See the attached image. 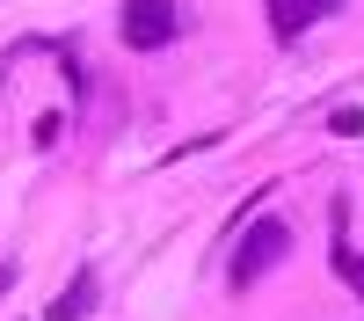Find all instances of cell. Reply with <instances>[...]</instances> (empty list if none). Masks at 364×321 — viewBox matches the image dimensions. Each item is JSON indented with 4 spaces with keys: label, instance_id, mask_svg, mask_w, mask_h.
I'll return each mask as SVG.
<instances>
[{
    "label": "cell",
    "instance_id": "6da1fadb",
    "mask_svg": "<svg viewBox=\"0 0 364 321\" xmlns=\"http://www.w3.org/2000/svg\"><path fill=\"white\" fill-rule=\"evenodd\" d=\"M284 248H291V226H284L277 212H262L248 233H240V256H233V285H255L262 270H277V263H284Z\"/></svg>",
    "mask_w": 364,
    "mask_h": 321
},
{
    "label": "cell",
    "instance_id": "5b68a950",
    "mask_svg": "<svg viewBox=\"0 0 364 321\" xmlns=\"http://www.w3.org/2000/svg\"><path fill=\"white\" fill-rule=\"evenodd\" d=\"M328 132H336V139H364V110H357V102H343L336 117H328Z\"/></svg>",
    "mask_w": 364,
    "mask_h": 321
},
{
    "label": "cell",
    "instance_id": "277c9868",
    "mask_svg": "<svg viewBox=\"0 0 364 321\" xmlns=\"http://www.w3.org/2000/svg\"><path fill=\"white\" fill-rule=\"evenodd\" d=\"M87 307H95V270H80V278H73L66 292H58V307H51L44 321H80Z\"/></svg>",
    "mask_w": 364,
    "mask_h": 321
},
{
    "label": "cell",
    "instance_id": "ba28073f",
    "mask_svg": "<svg viewBox=\"0 0 364 321\" xmlns=\"http://www.w3.org/2000/svg\"><path fill=\"white\" fill-rule=\"evenodd\" d=\"M8 285H15V263H0V292H8Z\"/></svg>",
    "mask_w": 364,
    "mask_h": 321
},
{
    "label": "cell",
    "instance_id": "7a4b0ae2",
    "mask_svg": "<svg viewBox=\"0 0 364 321\" xmlns=\"http://www.w3.org/2000/svg\"><path fill=\"white\" fill-rule=\"evenodd\" d=\"M175 29H182V0H124L117 37L132 51H161V44H175Z\"/></svg>",
    "mask_w": 364,
    "mask_h": 321
},
{
    "label": "cell",
    "instance_id": "3957f363",
    "mask_svg": "<svg viewBox=\"0 0 364 321\" xmlns=\"http://www.w3.org/2000/svg\"><path fill=\"white\" fill-rule=\"evenodd\" d=\"M336 8H343V0H262V15H269V29H277V44H299L321 15H336Z\"/></svg>",
    "mask_w": 364,
    "mask_h": 321
},
{
    "label": "cell",
    "instance_id": "8992f818",
    "mask_svg": "<svg viewBox=\"0 0 364 321\" xmlns=\"http://www.w3.org/2000/svg\"><path fill=\"white\" fill-rule=\"evenodd\" d=\"M58 132H66V117H58V110H44V117H37V132H29V139H37V146H51Z\"/></svg>",
    "mask_w": 364,
    "mask_h": 321
},
{
    "label": "cell",
    "instance_id": "52a82bcc",
    "mask_svg": "<svg viewBox=\"0 0 364 321\" xmlns=\"http://www.w3.org/2000/svg\"><path fill=\"white\" fill-rule=\"evenodd\" d=\"M343 278H350V285L364 292V256H357V263H343Z\"/></svg>",
    "mask_w": 364,
    "mask_h": 321
}]
</instances>
